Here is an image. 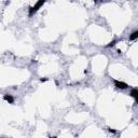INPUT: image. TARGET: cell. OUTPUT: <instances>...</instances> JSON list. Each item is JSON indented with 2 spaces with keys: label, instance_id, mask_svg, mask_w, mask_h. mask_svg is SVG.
Returning <instances> with one entry per match:
<instances>
[{
  "label": "cell",
  "instance_id": "obj_3",
  "mask_svg": "<svg viewBox=\"0 0 138 138\" xmlns=\"http://www.w3.org/2000/svg\"><path fill=\"white\" fill-rule=\"evenodd\" d=\"M3 99L7 100L9 104H13V103H14V98H13L12 95H10V94H6V95L3 96Z\"/></svg>",
  "mask_w": 138,
  "mask_h": 138
},
{
  "label": "cell",
  "instance_id": "obj_6",
  "mask_svg": "<svg viewBox=\"0 0 138 138\" xmlns=\"http://www.w3.org/2000/svg\"><path fill=\"white\" fill-rule=\"evenodd\" d=\"M116 44H117V40H113V41H111V42H110L109 44L107 45V47H108V48H111V47H114Z\"/></svg>",
  "mask_w": 138,
  "mask_h": 138
},
{
  "label": "cell",
  "instance_id": "obj_5",
  "mask_svg": "<svg viewBox=\"0 0 138 138\" xmlns=\"http://www.w3.org/2000/svg\"><path fill=\"white\" fill-rule=\"evenodd\" d=\"M137 37H138V31L136 30V31H134V33H133V34L130 36V40H132V41H133V40H136Z\"/></svg>",
  "mask_w": 138,
  "mask_h": 138
},
{
  "label": "cell",
  "instance_id": "obj_4",
  "mask_svg": "<svg viewBox=\"0 0 138 138\" xmlns=\"http://www.w3.org/2000/svg\"><path fill=\"white\" fill-rule=\"evenodd\" d=\"M131 96L134 97L136 102H138V90L137 89H133L132 92H131Z\"/></svg>",
  "mask_w": 138,
  "mask_h": 138
},
{
  "label": "cell",
  "instance_id": "obj_7",
  "mask_svg": "<svg viewBox=\"0 0 138 138\" xmlns=\"http://www.w3.org/2000/svg\"><path fill=\"white\" fill-rule=\"evenodd\" d=\"M47 80H48L47 78H42V79H41L40 81H41V82H45V81H47Z\"/></svg>",
  "mask_w": 138,
  "mask_h": 138
},
{
  "label": "cell",
  "instance_id": "obj_2",
  "mask_svg": "<svg viewBox=\"0 0 138 138\" xmlns=\"http://www.w3.org/2000/svg\"><path fill=\"white\" fill-rule=\"evenodd\" d=\"M114 84H116V86L118 87V89H121V90H125V89H127V87H128V85L125 83V82L118 81V80L114 81Z\"/></svg>",
  "mask_w": 138,
  "mask_h": 138
},
{
  "label": "cell",
  "instance_id": "obj_8",
  "mask_svg": "<svg viewBox=\"0 0 138 138\" xmlns=\"http://www.w3.org/2000/svg\"><path fill=\"white\" fill-rule=\"evenodd\" d=\"M109 132H110V133H116V131L112 130V128H109Z\"/></svg>",
  "mask_w": 138,
  "mask_h": 138
},
{
  "label": "cell",
  "instance_id": "obj_1",
  "mask_svg": "<svg viewBox=\"0 0 138 138\" xmlns=\"http://www.w3.org/2000/svg\"><path fill=\"white\" fill-rule=\"evenodd\" d=\"M45 3L44 0H41V1H38L36 4H34V7H31V8H29V16H33L34 13L37 12V11L39 10V9L41 8V7L43 6V4Z\"/></svg>",
  "mask_w": 138,
  "mask_h": 138
}]
</instances>
